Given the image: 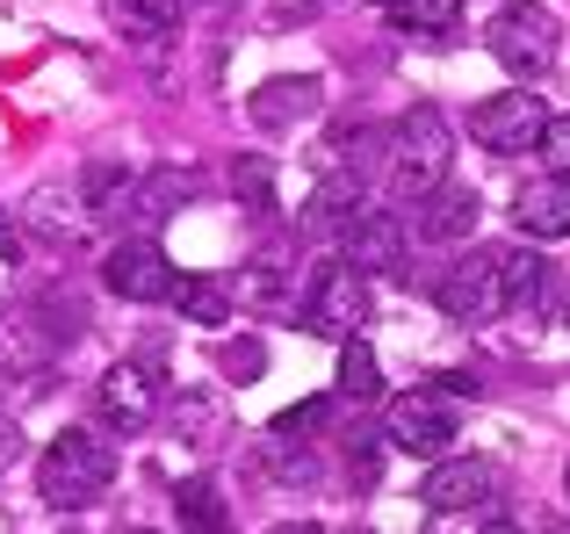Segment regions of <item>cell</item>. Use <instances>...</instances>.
Returning <instances> with one entry per match:
<instances>
[{
	"instance_id": "6",
	"label": "cell",
	"mask_w": 570,
	"mask_h": 534,
	"mask_svg": "<svg viewBox=\"0 0 570 534\" xmlns=\"http://www.w3.org/2000/svg\"><path fill=\"white\" fill-rule=\"evenodd\" d=\"M304 325L318 339H354V333H362V325H368L362 267H354V260H325L318 281H311V296H304Z\"/></svg>"
},
{
	"instance_id": "30",
	"label": "cell",
	"mask_w": 570,
	"mask_h": 534,
	"mask_svg": "<svg viewBox=\"0 0 570 534\" xmlns=\"http://www.w3.org/2000/svg\"><path fill=\"white\" fill-rule=\"evenodd\" d=\"M534 152L549 159V174H563V181H570V116H549L542 138H534Z\"/></svg>"
},
{
	"instance_id": "2",
	"label": "cell",
	"mask_w": 570,
	"mask_h": 534,
	"mask_svg": "<svg viewBox=\"0 0 570 534\" xmlns=\"http://www.w3.org/2000/svg\"><path fill=\"white\" fill-rule=\"evenodd\" d=\"M109 484H116V448H109V434H95V426L58 434L51 448H43V463H37V492L51 498V506H66V513L109 498Z\"/></svg>"
},
{
	"instance_id": "19",
	"label": "cell",
	"mask_w": 570,
	"mask_h": 534,
	"mask_svg": "<svg viewBox=\"0 0 570 534\" xmlns=\"http://www.w3.org/2000/svg\"><path fill=\"white\" fill-rule=\"evenodd\" d=\"M188 188H195V174H181V167L153 174V181L130 188V217H138V225H167V217L188 202Z\"/></svg>"
},
{
	"instance_id": "14",
	"label": "cell",
	"mask_w": 570,
	"mask_h": 534,
	"mask_svg": "<svg viewBox=\"0 0 570 534\" xmlns=\"http://www.w3.org/2000/svg\"><path fill=\"white\" fill-rule=\"evenodd\" d=\"M253 477L261 484H318V455L296 434H267L261 448H253Z\"/></svg>"
},
{
	"instance_id": "17",
	"label": "cell",
	"mask_w": 570,
	"mask_h": 534,
	"mask_svg": "<svg viewBox=\"0 0 570 534\" xmlns=\"http://www.w3.org/2000/svg\"><path fill=\"white\" fill-rule=\"evenodd\" d=\"M174 434H181L188 448H217L224 441V397L217 390H181L174 397Z\"/></svg>"
},
{
	"instance_id": "23",
	"label": "cell",
	"mask_w": 570,
	"mask_h": 534,
	"mask_svg": "<svg viewBox=\"0 0 570 534\" xmlns=\"http://www.w3.org/2000/svg\"><path fill=\"white\" fill-rule=\"evenodd\" d=\"M174 304H181V318L188 325H224V318H232V289H224V281L217 275H181V281H174Z\"/></svg>"
},
{
	"instance_id": "13",
	"label": "cell",
	"mask_w": 570,
	"mask_h": 534,
	"mask_svg": "<svg viewBox=\"0 0 570 534\" xmlns=\"http://www.w3.org/2000/svg\"><path fill=\"white\" fill-rule=\"evenodd\" d=\"M318 101H325L318 80H267L261 95H253V123H261V130L304 123V116H318Z\"/></svg>"
},
{
	"instance_id": "7",
	"label": "cell",
	"mask_w": 570,
	"mask_h": 534,
	"mask_svg": "<svg viewBox=\"0 0 570 534\" xmlns=\"http://www.w3.org/2000/svg\"><path fill=\"white\" fill-rule=\"evenodd\" d=\"M542 123H549V109H542V95L534 87H505V95H491V101H476L470 109V138L484 145V152H528L534 138H542Z\"/></svg>"
},
{
	"instance_id": "21",
	"label": "cell",
	"mask_w": 570,
	"mask_h": 534,
	"mask_svg": "<svg viewBox=\"0 0 570 534\" xmlns=\"http://www.w3.org/2000/svg\"><path fill=\"white\" fill-rule=\"evenodd\" d=\"M22 231H43V239H72V231H87V202H72L66 188H37V196H29Z\"/></svg>"
},
{
	"instance_id": "32",
	"label": "cell",
	"mask_w": 570,
	"mask_h": 534,
	"mask_svg": "<svg viewBox=\"0 0 570 534\" xmlns=\"http://www.w3.org/2000/svg\"><path fill=\"white\" fill-rule=\"evenodd\" d=\"M0 260H22V217H8V202H0Z\"/></svg>"
},
{
	"instance_id": "16",
	"label": "cell",
	"mask_w": 570,
	"mask_h": 534,
	"mask_svg": "<svg viewBox=\"0 0 570 534\" xmlns=\"http://www.w3.org/2000/svg\"><path fill=\"white\" fill-rule=\"evenodd\" d=\"M101 8H109V22L124 29L130 43H159L181 22V0H101Z\"/></svg>"
},
{
	"instance_id": "33",
	"label": "cell",
	"mask_w": 570,
	"mask_h": 534,
	"mask_svg": "<svg viewBox=\"0 0 570 534\" xmlns=\"http://www.w3.org/2000/svg\"><path fill=\"white\" fill-rule=\"evenodd\" d=\"M14 463H22V426H14V419H0V477H8Z\"/></svg>"
},
{
	"instance_id": "26",
	"label": "cell",
	"mask_w": 570,
	"mask_h": 534,
	"mask_svg": "<svg viewBox=\"0 0 570 534\" xmlns=\"http://www.w3.org/2000/svg\"><path fill=\"white\" fill-rule=\"evenodd\" d=\"M340 397H354V405H362V397H376L383 390V368H376V354H368V339L354 333V339H340Z\"/></svg>"
},
{
	"instance_id": "3",
	"label": "cell",
	"mask_w": 570,
	"mask_h": 534,
	"mask_svg": "<svg viewBox=\"0 0 570 534\" xmlns=\"http://www.w3.org/2000/svg\"><path fill=\"white\" fill-rule=\"evenodd\" d=\"M448 159H455V138H448V116L419 101V109L397 123V152H390V188H397L404 202H426L433 188L448 181Z\"/></svg>"
},
{
	"instance_id": "9",
	"label": "cell",
	"mask_w": 570,
	"mask_h": 534,
	"mask_svg": "<svg viewBox=\"0 0 570 534\" xmlns=\"http://www.w3.org/2000/svg\"><path fill=\"white\" fill-rule=\"evenodd\" d=\"M101 281H109L124 304H167L181 275H174V260L159 254L153 239H130V246H116V254L101 260Z\"/></svg>"
},
{
	"instance_id": "24",
	"label": "cell",
	"mask_w": 570,
	"mask_h": 534,
	"mask_svg": "<svg viewBox=\"0 0 570 534\" xmlns=\"http://www.w3.org/2000/svg\"><path fill=\"white\" fill-rule=\"evenodd\" d=\"M130 188H138V174H124V167H87V181H80L87 225H109V217H124V210H130Z\"/></svg>"
},
{
	"instance_id": "27",
	"label": "cell",
	"mask_w": 570,
	"mask_h": 534,
	"mask_svg": "<svg viewBox=\"0 0 570 534\" xmlns=\"http://www.w3.org/2000/svg\"><path fill=\"white\" fill-rule=\"evenodd\" d=\"M238 296H253V304H267L275 318H296V296H289V281H282L275 267H253V275L238 281Z\"/></svg>"
},
{
	"instance_id": "38",
	"label": "cell",
	"mask_w": 570,
	"mask_h": 534,
	"mask_svg": "<svg viewBox=\"0 0 570 534\" xmlns=\"http://www.w3.org/2000/svg\"><path fill=\"white\" fill-rule=\"evenodd\" d=\"M376 8H390V0H376Z\"/></svg>"
},
{
	"instance_id": "15",
	"label": "cell",
	"mask_w": 570,
	"mask_h": 534,
	"mask_svg": "<svg viewBox=\"0 0 570 534\" xmlns=\"http://www.w3.org/2000/svg\"><path fill=\"white\" fill-rule=\"evenodd\" d=\"M174 513H181V534H232V506L209 477H181L174 484Z\"/></svg>"
},
{
	"instance_id": "12",
	"label": "cell",
	"mask_w": 570,
	"mask_h": 534,
	"mask_svg": "<svg viewBox=\"0 0 570 534\" xmlns=\"http://www.w3.org/2000/svg\"><path fill=\"white\" fill-rule=\"evenodd\" d=\"M513 225L528 231V239H570V181H563V174H549V181H528V188H520Z\"/></svg>"
},
{
	"instance_id": "29",
	"label": "cell",
	"mask_w": 570,
	"mask_h": 534,
	"mask_svg": "<svg viewBox=\"0 0 570 534\" xmlns=\"http://www.w3.org/2000/svg\"><path fill=\"white\" fill-rule=\"evenodd\" d=\"M232 188H238V196L253 202V210H267V202H275V196H267V188H275V167H267V159H238Z\"/></svg>"
},
{
	"instance_id": "20",
	"label": "cell",
	"mask_w": 570,
	"mask_h": 534,
	"mask_svg": "<svg viewBox=\"0 0 570 534\" xmlns=\"http://www.w3.org/2000/svg\"><path fill=\"white\" fill-rule=\"evenodd\" d=\"M354 217H362V181H347V174H333V181L304 202V231H347Z\"/></svg>"
},
{
	"instance_id": "34",
	"label": "cell",
	"mask_w": 570,
	"mask_h": 534,
	"mask_svg": "<svg viewBox=\"0 0 570 534\" xmlns=\"http://www.w3.org/2000/svg\"><path fill=\"white\" fill-rule=\"evenodd\" d=\"M267 534H325L318 521H282V527H267Z\"/></svg>"
},
{
	"instance_id": "28",
	"label": "cell",
	"mask_w": 570,
	"mask_h": 534,
	"mask_svg": "<svg viewBox=\"0 0 570 534\" xmlns=\"http://www.w3.org/2000/svg\"><path fill=\"white\" fill-rule=\"evenodd\" d=\"M217 368H224L232 383H261V376H267V347H261V339H232V347L217 354Z\"/></svg>"
},
{
	"instance_id": "8",
	"label": "cell",
	"mask_w": 570,
	"mask_h": 534,
	"mask_svg": "<svg viewBox=\"0 0 570 534\" xmlns=\"http://www.w3.org/2000/svg\"><path fill=\"white\" fill-rule=\"evenodd\" d=\"M390 448L419 455V463H441L448 448H455V405L448 397H397L390 405Z\"/></svg>"
},
{
	"instance_id": "31",
	"label": "cell",
	"mask_w": 570,
	"mask_h": 534,
	"mask_svg": "<svg viewBox=\"0 0 570 534\" xmlns=\"http://www.w3.org/2000/svg\"><path fill=\"white\" fill-rule=\"evenodd\" d=\"M325 412H333V397H304V405H289V412L275 419V434H296V441H311V426H318Z\"/></svg>"
},
{
	"instance_id": "5",
	"label": "cell",
	"mask_w": 570,
	"mask_h": 534,
	"mask_svg": "<svg viewBox=\"0 0 570 534\" xmlns=\"http://www.w3.org/2000/svg\"><path fill=\"white\" fill-rule=\"evenodd\" d=\"M159 405H167V383H159L153 362H116V368H101L95 412H101V426H109V434H145V426L159 419Z\"/></svg>"
},
{
	"instance_id": "25",
	"label": "cell",
	"mask_w": 570,
	"mask_h": 534,
	"mask_svg": "<svg viewBox=\"0 0 570 534\" xmlns=\"http://www.w3.org/2000/svg\"><path fill=\"white\" fill-rule=\"evenodd\" d=\"M390 22L404 37H448L462 22V0H390Z\"/></svg>"
},
{
	"instance_id": "22",
	"label": "cell",
	"mask_w": 570,
	"mask_h": 534,
	"mask_svg": "<svg viewBox=\"0 0 570 534\" xmlns=\"http://www.w3.org/2000/svg\"><path fill=\"white\" fill-rule=\"evenodd\" d=\"M476 231V188H433L426 196V239H470Z\"/></svg>"
},
{
	"instance_id": "1",
	"label": "cell",
	"mask_w": 570,
	"mask_h": 534,
	"mask_svg": "<svg viewBox=\"0 0 570 534\" xmlns=\"http://www.w3.org/2000/svg\"><path fill=\"white\" fill-rule=\"evenodd\" d=\"M534 289H542V254H528V246H484V254H470L441 281V310L462 325H491L505 310L534 304Z\"/></svg>"
},
{
	"instance_id": "10",
	"label": "cell",
	"mask_w": 570,
	"mask_h": 534,
	"mask_svg": "<svg viewBox=\"0 0 570 534\" xmlns=\"http://www.w3.org/2000/svg\"><path fill=\"white\" fill-rule=\"evenodd\" d=\"M419 492H426L433 513H476V506H491V498H499V469H491L484 455H441V463H433V477L419 484Z\"/></svg>"
},
{
	"instance_id": "11",
	"label": "cell",
	"mask_w": 570,
	"mask_h": 534,
	"mask_svg": "<svg viewBox=\"0 0 570 534\" xmlns=\"http://www.w3.org/2000/svg\"><path fill=\"white\" fill-rule=\"evenodd\" d=\"M347 260L362 267V275H397V260H404V225L390 210H362L347 225Z\"/></svg>"
},
{
	"instance_id": "37",
	"label": "cell",
	"mask_w": 570,
	"mask_h": 534,
	"mask_svg": "<svg viewBox=\"0 0 570 534\" xmlns=\"http://www.w3.org/2000/svg\"><path fill=\"white\" fill-rule=\"evenodd\" d=\"M549 534H570V527H549Z\"/></svg>"
},
{
	"instance_id": "36",
	"label": "cell",
	"mask_w": 570,
	"mask_h": 534,
	"mask_svg": "<svg viewBox=\"0 0 570 534\" xmlns=\"http://www.w3.org/2000/svg\"><path fill=\"white\" fill-rule=\"evenodd\" d=\"M563 498H570V469H563Z\"/></svg>"
},
{
	"instance_id": "4",
	"label": "cell",
	"mask_w": 570,
	"mask_h": 534,
	"mask_svg": "<svg viewBox=\"0 0 570 534\" xmlns=\"http://www.w3.org/2000/svg\"><path fill=\"white\" fill-rule=\"evenodd\" d=\"M563 51V22L542 8V0H505L491 14V58H499L513 80H542Z\"/></svg>"
},
{
	"instance_id": "18",
	"label": "cell",
	"mask_w": 570,
	"mask_h": 534,
	"mask_svg": "<svg viewBox=\"0 0 570 534\" xmlns=\"http://www.w3.org/2000/svg\"><path fill=\"white\" fill-rule=\"evenodd\" d=\"M43 354H51L43 325L29 318V310H8V318H0V376H22V368H43Z\"/></svg>"
},
{
	"instance_id": "35",
	"label": "cell",
	"mask_w": 570,
	"mask_h": 534,
	"mask_svg": "<svg viewBox=\"0 0 570 534\" xmlns=\"http://www.w3.org/2000/svg\"><path fill=\"white\" fill-rule=\"evenodd\" d=\"M484 534H520V527L513 521H484Z\"/></svg>"
}]
</instances>
